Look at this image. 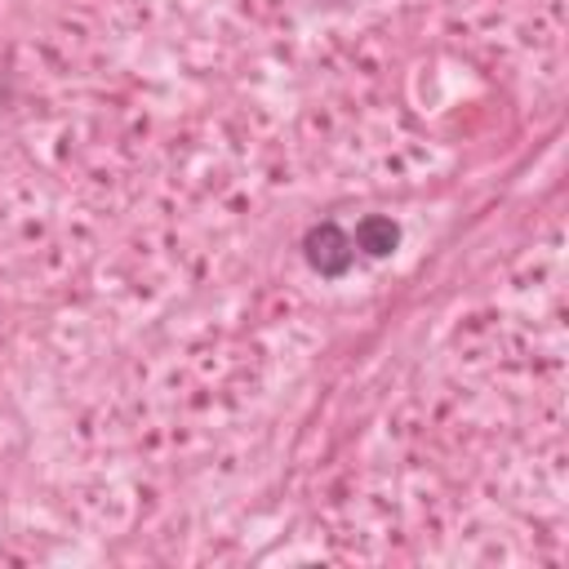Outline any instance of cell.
Here are the masks:
<instances>
[{
	"instance_id": "cell-1",
	"label": "cell",
	"mask_w": 569,
	"mask_h": 569,
	"mask_svg": "<svg viewBox=\"0 0 569 569\" xmlns=\"http://www.w3.org/2000/svg\"><path fill=\"white\" fill-rule=\"evenodd\" d=\"M307 262L320 276H342L351 267V240L333 222H320V227L307 231Z\"/></svg>"
},
{
	"instance_id": "cell-2",
	"label": "cell",
	"mask_w": 569,
	"mask_h": 569,
	"mask_svg": "<svg viewBox=\"0 0 569 569\" xmlns=\"http://www.w3.org/2000/svg\"><path fill=\"white\" fill-rule=\"evenodd\" d=\"M396 240H400V227L391 222V218H365L360 227H356V244L365 249V253H373V258H382V253H391L396 249Z\"/></svg>"
}]
</instances>
